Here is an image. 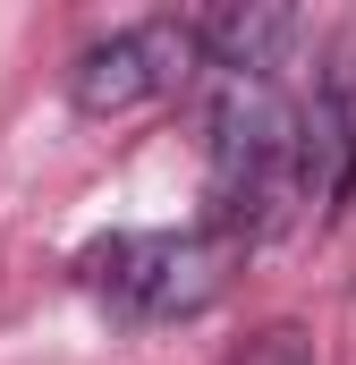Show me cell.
<instances>
[{
    "instance_id": "obj_1",
    "label": "cell",
    "mask_w": 356,
    "mask_h": 365,
    "mask_svg": "<svg viewBox=\"0 0 356 365\" xmlns=\"http://www.w3.org/2000/svg\"><path fill=\"white\" fill-rule=\"evenodd\" d=\"M77 280L119 323H195L229 289V247L204 230H110L77 255Z\"/></svg>"
},
{
    "instance_id": "obj_2",
    "label": "cell",
    "mask_w": 356,
    "mask_h": 365,
    "mask_svg": "<svg viewBox=\"0 0 356 365\" xmlns=\"http://www.w3.org/2000/svg\"><path fill=\"white\" fill-rule=\"evenodd\" d=\"M204 68V34L195 17H153V26H119L68 60V110L77 119H136L153 102H170Z\"/></svg>"
},
{
    "instance_id": "obj_3",
    "label": "cell",
    "mask_w": 356,
    "mask_h": 365,
    "mask_svg": "<svg viewBox=\"0 0 356 365\" xmlns=\"http://www.w3.org/2000/svg\"><path fill=\"white\" fill-rule=\"evenodd\" d=\"M297 195L323 221L356 195V51H331V68L297 110Z\"/></svg>"
},
{
    "instance_id": "obj_4",
    "label": "cell",
    "mask_w": 356,
    "mask_h": 365,
    "mask_svg": "<svg viewBox=\"0 0 356 365\" xmlns=\"http://www.w3.org/2000/svg\"><path fill=\"white\" fill-rule=\"evenodd\" d=\"M195 34H204L212 77H280V60L297 43V17L288 9H212V17H195Z\"/></svg>"
},
{
    "instance_id": "obj_5",
    "label": "cell",
    "mask_w": 356,
    "mask_h": 365,
    "mask_svg": "<svg viewBox=\"0 0 356 365\" xmlns=\"http://www.w3.org/2000/svg\"><path fill=\"white\" fill-rule=\"evenodd\" d=\"M238 365H314V357H305V340H297V331H263Z\"/></svg>"
}]
</instances>
